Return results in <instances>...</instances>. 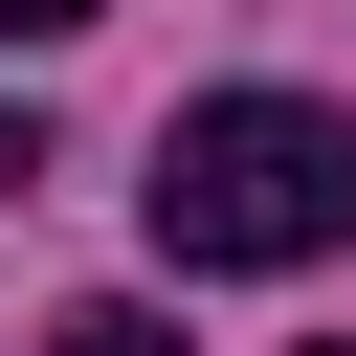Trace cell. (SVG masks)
<instances>
[{
	"label": "cell",
	"mask_w": 356,
	"mask_h": 356,
	"mask_svg": "<svg viewBox=\"0 0 356 356\" xmlns=\"http://www.w3.org/2000/svg\"><path fill=\"white\" fill-rule=\"evenodd\" d=\"M67 22H111V0H0V44H67Z\"/></svg>",
	"instance_id": "3957f363"
},
{
	"label": "cell",
	"mask_w": 356,
	"mask_h": 356,
	"mask_svg": "<svg viewBox=\"0 0 356 356\" xmlns=\"http://www.w3.org/2000/svg\"><path fill=\"white\" fill-rule=\"evenodd\" d=\"M44 356H178V334H156V312H134V289H89V312H67V334H44Z\"/></svg>",
	"instance_id": "7a4b0ae2"
},
{
	"label": "cell",
	"mask_w": 356,
	"mask_h": 356,
	"mask_svg": "<svg viewBox=\"0 0 356 356\" xmlns=\"http://www.w3.org/2000/svg\"><path fill=\"white\" fill-rule=\"evenodd\" d=\"M22 178H44V111H0V200H22Z\"/></svg>",
	"instance_id": "277c9868"
},
{
	"label": "cell",
	"mask_w": 356,
	"mask_h": 356,
	"mask_svg": "<svg viewBox=\"0 0 356 356\" xmlns=\"http://www.w3.org/2000/svg\"><path fill=\"white\" fill-rule=\"evenodd\" d=\"M134 222H156V267H334V245H356V111H312V89H200V111H156Z\"/></svg>",
	"instance_id": "6da1fadb"
}]
</instances>
